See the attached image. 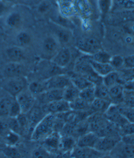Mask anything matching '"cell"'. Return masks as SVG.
<instances>
[{"instance_id":"cell-18","label":"cell","mask_w":134,"mask_h":158,"mask_svg":"<svg viewBox=\"0 0 134 158\" xmlns=\"http://www.w3.org/2000/svg\"><path fill=\"white\" fill-rule=\"evenodd\" d=\"M90 64L93 70L95 73L99 75L101 77H104L107 74L110 73L111 72L113 71L114 69L110 65V64H104V63H100L96 62L93 61L90 56Z\"/></svg>"},{"instance_id":"cell-33","label":"cell","mask_w":134,"mask_h":158,"mask_svg":"<svg viewBox=\"0 0 134 158\" xmlns=\"http://www.w3.org/2000/svg\"><path fill=\"white\" fill-rule=\"evenodd\" d=\"M45 140V145L51 149H57L59 147L60 138L56 134H51Z\"/></svg>"},{"instance_id":"cell-42","label":"cell","mask_w":134,"mask_h":158,"mask_svg":"<svg viewBox=\"0 0 134 158\" xmlns=\"http://www.w3.org/2000/svg\"><path fill=\"white\" fill-rule=\"evenodd\" d=\"M32 158H51L49 152L45 149L39 147L32 152Z\"/></svg>"},{"instance_id":"cell-43","label":"cell","mask_w":134,"mask_h":158,"mask_svg":"<svg viewBox=\"0 0 134 158\" xmlns=\"http://www.w3.org/2000/svg\"><path fill=\"white\" fill-rule=\"evenodd\" d=\"M21 114H22V112H21V109L20 107V106H19V104L18 103V102H16V100L15 99L14 100L12 106H11L8 117L17 118Z\"/></svg>"},{"instance_id":"cell-15","label":"cell","mask_w":134,"mask_h":158,"mask_svg":"<svg viewBox=\"0 0 134 158\" xmlns=\"http://www.w3.org/2000/svg\"><path fill=\"white\" fill-rule=\"evenodd\" d=\"M109 97L111 103L115 105H121L124 102V91L125 89L123 85H116L110 88Z\"/></svg>"},{"instance_id":"cell-40","label":"cell","mask_w":134,"mask_h":158,"mask_svg":"<svg viewBox=\"0 0 134 158\" xmlns=\"http://www.w3.org/2000/svg\"><path fill=\"white\" fill-rule=\"evenodd\" d=\"M11 132L7 120L3 118H0V137L4 139Z\"/></svg>"},{"instance_id":"cell-4","label":"cell","mask_w":134,"mask_h":158,"mask_svg":"<svg viewBox=\"0 0 134 158\" xmlns=\"http://www.w3.org/2000/svg\"><path fill=\"white\" fill-rule=\"evenodd\" d=\"M77 48L85 54L92 56L101 49V43L97 37L89 36L80 39L77 43Z\"/></svg>"},{"instance_id":"cell-25","label":"cell","mask_w":134,"mask_h":158,"mask_svg":"<svg viewBox=\"0 0 134 158\" xmlns=\"http://www.w3.org/2000/svg\"><path fill=\"white\" fill-rule=\"evenodd\" d=\"M15 98L12 96H6L0 99V118H8L11 106Z\"/></svg>"},{"instance_id":"cell-12","label":"cell","mask_w":134,"mask_h":158,"mask_svg":"<svg viewBox=\"0 0 134 158\" xmlns=\"http://www.w3.org/2000/svg\"><path fill=\"white\" fill-rule=\"evenodd\" d=\"M104 153L98 152L93 148L75 147L71 151L72 158H100Z\"/></svg>"},{"instance_id":"cell-10","label":"cell","mask_w":134,"mask_h":158,"mask_svg":"<svg viewBox=\"0 0 134 158\" xmlns=\"http://www.w3.org/2000/svg\"><path fill=\"white\" fill-rule=\"evenodd\" d=\"M111 152L114 158H130L134 156V145L125 144L121 141Z\"/></svg>"},{"instance_id":"cell-31","label":"cell","mask_w":134,"mask_h":158,"mask_svg":"<svg viewBox=\"0 0 134 158\" xmlns=\"http://www.w3.org/2000/svg\"><path fill=\"white\" fill-rule=\"evenodd\" d=\"M90 58L96 62L109 64L111 58V56L108 52L100 49L99 52L94 53L93 55L90 56Z\"/></svg>"},{"instance_id":"cell-20","label":"cell","mask_w":134,"mask_h":158,"mask_svg":"<svg viewBox=\"0 0 134 158\" xmlns=\"http://www.w3.org/2000/svg\"><path fill=\"white\" fill-rule=\"evenodd\" d=\"M103 82L108 88L116 85H124V82L121 79L119 72L115 70L111 72L110 73L103 77Z\"/></svg>"},{"instance_id":"cell-26","label":"cell","mask_w":134,"mask_h":158,"mask_svg":"<svg viewBox=\"0 0 134 158\" xmlns=\"http://www.w3.org/2000/svg\"><path fill=\"white\" fill-rule=\"evenodd\" d=\"M79 91H80L71 82L63 89V99L70 103L79 98Z\"/></svg>"},{"instance_id":"cell-28","label":"cell","mask_w":134,"mask_h":158,"mask_svg":"<svg viewBox=\"0 0 134 158\" xmlns=\"http://www.w3.org/2000/svg\"><path fill=\"white\" fill-rule=\"evenodd\" d=\"M75 147H76V142L72 136H66L60 138L59 147L63 152H71Z\"/></svg>"},{"instance_id":"cell-22","label":"cell","mask_w":134,"mask_h":158,"mask_svg":"<svg viewBox=\"0 0 134 158\" xmlns=\"http://www.w3.org/2000/svg\"><path fill=\"white\" fill-rule=\"evenodd\" d=\"M26 114H28L26 116L29 122H30V126L33 127V129L35 126L46 116L44 114L43 111L38 107H33L28 113H26Z\"/></svg>"},{"instance_id":"cell-30","label":"cell","mask_w":134,"mask_h":158,"mask_svg":"<svg viewBox=\"0 0 134 158\" xmlns=\"http://www.w3.org/2000/svg\"><path fill=\"white\" fill-rule=\"evenodd\" d=\"M79 97L83 100H84L85 102L89 103L90 104L91 103L94 101V99L96 98L95 85L90 86V87L81 90L79 91Z\"/></svg>"},{"instance_id":"cell-29","label":"cell","mask_w":134,"mask_h":158,"mask_svg":"<svg viewBox=\"0 0 134 158\" xmlns=\"http://www.w3.org/2000/svg\"><path fill=\"white\" fill-rule=\"evenodd\" d=\"M95 89L96 98L111 102L108 88L103 84V82H101V83L95 85Z\"/></svg>"},{"instance_id":"cell-48","label":"cell","mask_w":134,"mask_h":158,"mask_svg":"<svg viewBox=\"0 0 134 158\" xmlns=\"http://www.w3.org/2000/svg\"><path fill=\"white\" fill-rule=\"evenodd\" d=\"M125 90H134V79L131 81L127 82L124 85Z\"/></svg>"},{"instance_id":"cell-52","label":"cell","mask_w":134,"mask_h":158,"mask_svg":"<svg viewBox=\"0 0 134 158\" xmlns=\"http://www.w3.org/2000/svg\"><path fill=\"white\" fill-rule=\"evenodd\" d=\"M133 109H134V108H133Z\"/></svg>"},{"instance_id":"cell-47","label":"cell","mask_w":134,"mask_h":158,"mask_svg":"<svg viewBox=\"0 0 134 158\" xmlns=\"http://www.w3.org/2000/svg\"><path fill=\"white\" fill-rule=\"evenodd\" d=\"M121 141L124 143H125V144L134 145V134L121 136Z\"/></svg>"},{"instance_id":"cell-53","label":"cell","mask_w":134,"mask_h":158,"mask_svg":"<svg viewBox=\"0 0 134 158\" xmlns=\"http://www.w3.org/2000/svg\"><path fill=\"white\" fill-rule=\"evenodd\" d=\"M71 158H72V157H71Z\"/></svg>"},{"instance_id":"cell-5","label":"cell","mask_w":134,"mask_h":158,"mask_svg":"<svg viewBox=\"0 0 134 158\" xmlns=\"http://www.w3.org/2000/svg\"><path fill=\"white\" fill-rule=\"evenodd\" d=\"M121 137L115 136H100L94 149L103 153L111 152L117 143L121 141Z\"/></svg>"},{"instance_id":"cell-27","label":"cell","mask_w":134,"mask_h":158,"mask_svg":"<svg viewBox=\"0 0 134 158\" xmlns=\"http://www.w3.org/2000/svg\"><path fill=\"white\" fill-rule=\"evenodd\" d=\"M72 84L75 85L79 91L83 90L87 87L94 85L91 82H90L86 77L82 75L75 73V74L70 77Z\"/></svg>"},{"instance_id":"cell-34","label":"cell","mask_w":134,"mask_h":158,"mask_svg":"<svg viewBox=\"0 0 134 158\" xmlns=\"http://www.w3.org/2000/svg\"><path fill=\"white\" fill-rule=\"evenodd\" d=\"M119 110L125 119L129 123H134V109L126 106L118 105Z\"/></svg>"},{"instance_id":"cell-36","label":"cell","mask_w":134,"mask_h":158,"mask_svg":"<svg viewBox=\"0 0 134 158\" xmlns=\"http://www.w3.org/2000/svg\"><path fill=\"white\" fill-rule=\"evenodd\" d=\"M109 64L114 70H121L124 66V57L119 55L111 56Z\"/></svg>"},{"instance_id":"cell-3","label":"cell","mask_w":134,"mask_h":158,"mask_svg":"<svg viewBox=\"0 0 134 158\" xmlns=\"http://www.w3.org/2000/svg\"><path fill=\"white\" fill-rule=\"evenodd\" d=\"M61 48L55 36L47 35L43 39L41 45V53L45 60H51Z\"/></svg>"},{"instance_id":"cell-38","label":"cell","mask_w":134,"mask_h":158,"mask_svg":"<svg viewBox=\"0 0 134 158\" xmlns=\"http://www.w3.org/2000/svg\"><path fill=\"white\" fill-rule=\"evenodd\" d=\"M52 8V2L46 1V0H41L37 7V10L39 14H45L48 13Z\"/></svg>"},{"instance_id":"cell-7","label":"cell","mask_w":134,"mask_h":158,"mask_svg":"<svg viewBox=\"0 0 134 158\" xmlns=\"http://www.w3.org/2000/svg\"><path fill=\"white\" fill-rule=\"evenodd\" d=\"M47 90L49 89H64L69 85L71 83L70 77L63 74H57L45 79Z\"/></svg>"},{"instance_id":"cell-35","label":"cell","mask_w":134,"mask_h":158,"mask_svg":"<svg viewBox=\"0 0 134 158\" xmlns=\"http://www.w3.org/2000/svg\"><path fill=\"white\" fill-rule=\"evenodd\" d=\"M119 73L123 81L124 82V84L134 79V68H121L119 71Z\"/></svg>"},{"instance_id":"cell-14","label":"cell","mask_w":134,"mask_h":158,"mask_svg":"<svg viewBox=\"0 0 134 158\" xmlns=\"http://www.w3.org/2000/svg\"><path fill=\"white\" fill-rule=\"evenodd\" d=\"M100 136L95 132H89L79 136L76 146L86 148H95Z\"/></svg>"},{"instance_id":"cell-17","label":"cell","mask_w":134,"mask_h":158,"mask_svg":"<svg viewBox=\"0 0 134 158\" xmlns=\"http://www.w3.org/2000/svg\"><path fill=\"white\" fill-rule=\"evenodd\" d=\"M39 96H40V98L43 103L47 104L51 102L63 99V89H49Z\"/></svg>"},{"instance_id":"cell-49","label":"cell","mask_w":134,"mask_h":158,"mask_svg":"<svg viewBox=\"0 0 134 158\" xmlns=\"http://www.w3.org/2000/svg\"><path fill=\"white\" fill-rule=\"evenodd\" d=\"M100 158H114L113 156L111 155H103Z\"/></svg>"},{"instance_id":"cell-9","label":"cell","mask_w":134,"mask_h":158,"mask_svg":"<svg viewBox=\"0 0 134 158\" xmlns=\"http://www.w3.org/2000/svg\"><path fill=\"white\" fill-rule=\"evenodd\" d=\"M26 68L22 63L8 62L3 68V75L6 79L25 77Z\"/></svg>"},{"instance_id":"cell-44","label":"cell","mask_w":134,"mask_h":158,"mask_svg":"<svg viewBox=\"0 0 134 158\" xmlns=\"http://www.w3.org/2000/svg\"><path fill=\"white\" fill-rule=\"evenodd\" d=\"M99 6L100 12L103 14H107L110 10L111 0H99Z\"/></svg>"},{"instance_id":"cell-24","label":"cell","mask_w":134,"mask_h":158,"mask_svg":"<svg viewBox=\"0 0 134 158\" xmlns=\"http://www.w3.org/2000/svg\"><path fill=\"white\" fill-rule=\"evenodd\" d=\"M28 89L32 95L35 96L41 95L47 91V87L45 80L35 81L28 84Z\"/></svg>"},{"instance_id":"cell-2","label":"cell","mask_w":134,"mask_h":158,"mask_svg":"<svg viewBox=\"0 0 134 158\" xmlns=\"http://www.w3.org/2000/svg\"><path fill=\"white\" fill-rule=\"evenodd\" d=\"M28 81L25 77L7 78L3 84V89L10 96L15 98L21 92L28 88Z\"/></svg>"},{"instance_id":"cell-21","label":"cell","mask_w":134,"mask_h":158,"mask_svg":"<svg viewBox=\"0 0 134 158\" xmlns=\"http://www.w3.org/2000/svg\"><path fill=\"white\" fill-rule=\"evenodd\" d=\"M6 24L11 28H18L22 24V16L17 11L10 12L6 18Z\"/></svg>"},{"instance_id":"cell-51","label":"cell","mask_w":134,"mask_h":158,"mask_svg":"<svg viewBox=\"0 0 134 158\" xmlns=\"http://www.w3.org/2000/svg\"><path fill=\"white\" fill-rule=\"evenodd\" d=\"M130 158H134V156H133V157H130Z\"/></svg>"},{"instance_id":"cell-1","label":"cell","mask_w":134,"mask_h":158,"mask_svg":"<svg viewBox=\"0 0 134 158\" xmlns=\"http://www.w3.org/2000/svg\"><path fill=\"white\" fill-rule=\"evenodd\" d=\"M55 117L53 114H49L43 118L35 126L32 131L31 138L35 141L45 139L51 134L55 127Z\"/></svg>"},{"instance_id":"cell-16","label":"cell","mask_w":134,"mask_h":158,"mask_svg":"<svg viewBox=\"0 0 134 158\" xmlns=\"http://www.w3.org/2000/svg\"><path fill=\"white\" fill-rule=\"evenodd\" d=\"M47 110L49 114H55L67 112L71 110V107L70 103L61 99L47 104Z\"/></svg>"},{"instance_id":"cell-6","label":"cell","mask_w":134,"mask_h":158,"mask_svg":"<svg viewBox=\"0 0 134 158\" xmlns=\"http://www.w3.org/2000/svg\"><path fill=\"white\" fill-rule=\"evenodd\" d=\"M16 102L19 104L22 114H26L34 107L35 103V98L28 91V88L21 92L15 98Z\"/></svg>"},{"instance_id":"cell-37","label":"cell","mask_w":134,"mask_h":158,"mask_svg":"<svg viewBox=\"0 0 134 158\" xmlns=\"http://www.w3.org/2000/svg\"><path fill=\"white\" fill-rule=\"evenodd\" d=\"M7 123H8V127L11 131H12L15 133L18 134L19 135H22L21 128L18 121L17 118H12L8 117L7 118Z\"/></svg>"},{"instance_id":"cell-23","label":"cell","mask_w":134,"mask_h":158,"mask_svg":"<svg viewBox=\"0 0 134 158\" xmlns=\"http://www.w3.org/2000/svg\"><path fill=\"white\" fill-rule=\"evenodd\" d=\"M111 104V102L109 101L95 98L90 103V110L95 113H105Z\"/></svg>"},{"instance_id":"cell-39","label":"cell","mask_w":134,"mask_h":158,"mask_svg":"<svg viewBox=\"0 0 134 158\" xmlns=\"http://www.w3.org/2000/svg\"><path fill=\"white\" fill-rule=\"evenodd\" d=\"M9 146H15L20 141V135L11 131L8 136L3 139Z\"/></svg>"},{"instance_id":"cell-11","label":"cell","mask_w":134,"mask_h":158,"mask_svg":"<svg viewBox=\"0 0 134 158\" xmlns=\"http://www.w3.org/2000/svg\"><path fill=\"white\" fill-rule=\"evenodd\" d=\"M5 56L9 62L22 63L26 59V53L19 46H11L5 49Z\"/></svg>"},{"instance_id":"cell-8","label":"cell","mask_w":134,"mask_h":158,"mask_svg":"<svg viewBox=\"0 0 134 158\" xmlns=\"http://www.w3.org/2000/svg\"><path fill=\"white\" fill-rule=\"evenodd\" d=\"M71 50L67 47H61L56 54L51 60L55 66L63 68L69 65L71 60Z\"/></svg>"},{"instance_id":"cell-19","label":"cell","mask_w":134,"mask_h":158,"mask_svg":"<svg viewBox=\"0 0 134 158\" xmlns=\"http://www.w3.org/2000/svg\"><path fill=\"white\" fill-rule=\"evenodd\" d=\"M15 40L16 45L24 48L30 45L33 40V37L30 31L27 30H21L16 35Z\"/></svg>"},{"instance_id":"cell-45","label":"cell","mask_w":134,"mask_h":158,"mask_svg":"<svg viewBox=\"0 0 134 158\" xmlns=\"http://www.w3.org/2000/svg\"><path fill=\"white\" fill-rule=\"evenodd\" d=\"M3 153L10 158H16L18 156L17 150L14 148V146H8L3 150Z\"/></svg>"},{"instance_id":"cell-50","label":"cell","mask_w":134,"mask_h":158,"mask_svg":"<svg viewBox=\"0 0 134 158\" xmlns=\"http://www.w3.org/2000/svg\"><path fill=\"white\" fill-rule=\"evenodd\" d=\"M46 1H49V2H53V1H54V0H46Z\"/></svg>"},{"instance_id":"cell-32","label":"cell","mask_w":134,"mask_h":158,"mask_svg":"<svg viewBox=\"0 0 134 158\" xmlns=\"http://www.w3.org/2000/svg\"><path fill=\"white\" fill-rule=\"evenodd\" d=\"M70 104L71 110H72L79 111V112H84V111L90 110V104L85 102L84 100L81 99L79 97Z\"/></svg>"},{"instance_id":"cell-13","label":"cell","mask_w":134,"mask_h":158,"mask_svg":"<svg viewBox=\"0 0 134 158\" xmlns=\"http://www.w3.org/2000/svg\"><path fill=\"white\" fill-rule=\"evenodd\" d=\"M54 36L61 47H67L73 39L72 32L69 28L63 26H59L56 28Z\"/></svg>"},{"instance_id":"cell-41","label":"cell","mask_w":134,"mask_h":158,"mask_svg":"<svg viewBox=\"0 0 134 158\" xmlns=\"http://www.w3.org/2000/svg\"><path fill=\"white\" fill-rule=\"evenodd\" d=\"M121 136H128L134 134V123L128 122L121 128H119Z\"/></svg>"},{"instance_id":"cell-46","label":"cell","mask_w":134,"mask_h":158,"mask_svg":"<svg viewBox=\"0 0 134 158\" xmlns=\"http://www.w3.org/2000/svg\"><path fill=\"white\" fill-rule=\"evenodd\" d=\"M124 66L125 68H134V54L124 57Z\"/></svg>"}]
</instances>
